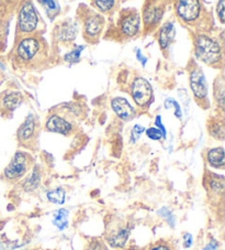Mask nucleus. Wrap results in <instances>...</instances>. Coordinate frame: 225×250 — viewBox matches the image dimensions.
I'll return each mask as SVG.
<instances>
[{
  "label": "nucleus",
  "instance_id": "nucleus-1",
  "mask_svg": "<svg viewBox=\"0 0 225 250\" xmlns=\"http://www.w3.org/2000/svg\"><path fill=\"white\" fill-rule=\"evenodd\" d=\"M49 59V50L44 39L29 36L19 42L16 50L17 63L23 67H41Z\"/></svg>",
  "mask_w": 225,
  "mask_h": 250
},
{
  "label": "nucleus",
  "instance_id": "nucleus-2",
  "mask_svg": "<svg viewBox=\"0 0 225 250\" xmlns=\"http://www.w3.org/2000/svg\"><path fill=\"white\" fill-rule=\"evenodd\" d=\"M194 53L199 60L212 66H218L223 62L222 49L218 41L206 34L197 36L194 40Z\"/></svg>",
  "mask_w": 225,
  "mask_h": 250
},
{
  "label": "nucleus",
  "instance_id": "nucleus-3",
  "mask_svg": "<svg viewBox=\"0 0 225 250\" xmlns=\"http://www.w3.org/2000/svg\"><path fill=\"white\" fill-rule=\"evenodd\" d=\"M45 127L49 131L62 133L65 136H69L75 130V124H74L72 115L66 110L52 114L46 120Z\"/></svg>",
  "mask_w": 225,
  "mask_h": 250
},
{
  "label": "nucleus",
  "instance_id": "nucleus-4",
  "mask_svg": "<svg viewBox=\"0 0 225 250\" xmlns=\"http://www.w3.org/2000/svg\"><path fill=\"white\" fill-rule=\"evenodd\" d=\"M31 163L32 159L28 153L18 151L15 154V157L12 158L9 166L5 169L3 174H5L6 179L10 181L18 180L29 171L30 167H31Z\"/></svg>",
  "mask_w": 225,
  "mask_h": 250
},
{
  "label": "nucleus",
  "instance_id": "nucleus-5",
  "mask_svg": "<svg viewBox=\"0 0 225 250\" xmlns=\"http://www.w3.org/2000/svg\"><path fill=\"white\" fill-rule=\"evenodd\" d=\"M38 23V19L33 3L24 2L19 12L18 31L29 37L30 34L36 31Z\"/></svg>",
  "mask_w": 225,
  "mask_h": 250
},
{
  "label": "nucleus",
  "instance_id": "nucleus-6",
  "mask_svg": "<svg viewBox=\"0 0 225 250\" xmlns=\"http://www.w3.org/2000/svg\"><path fill=\"white\" fill-rule=\"evenodd\" d=\"M38 126L34 115L30 114L25 118L24 123L21 125L18 130V140L20 144L27 146V148H33L38 141Z\"/></svg>",
  "mask_w": 225,
  "mask_h": 250
},
{
  "label": "nucleus",
  "instance_id": "nucleus-7",
  "mask_svg": "<svg viewBox=\"0 0 225 250\" xmlns=\"http://www.w3.org/2000/svg\"><path fill=\"white\" fill-rule=\"evenodd\" d=\"M177 16L184 23H194L202 14V6L197 0H185L177 2Z\"/></svg>",
  "mask_w": 225,
  "mask_h": 250
},
{
  "label": "nucleus",
  "instance_id": "nucleus-8",
  "mask_svg": "<svg viewBox=\"0 0 225 250\" xmlns=\"http://www.w3.org/2000/svg\"><path fill=\"white\" fill-rule=\"evenodd\" d=\"M190 86H191L192 93L199 102L198 104H206V107H209V101H207V86L205 74L200 68H194L190 73Z\"/></svg>",
  "mask_w": 225,
  "mask_h": 250
},
{
  "label": "nucleus",
  "instance_id": "nucleus-9",
  "mask_svg": "<svg viewBox=\"0 0 225 250\" xmlns=\"http://www.w3.org/2000/svg\"><path fill=\"white\" fill-rule=\"evenodd\" d=\"M165 6L162 2L150 1L145 3L144 9H143V20H144L145 31L147 30H153L156 28L162 21Z\"/></svg>",
  "mask_w": 225,
  "mask_h": 250
},
{
  "label": "nucleus",
  "instance_id": "nucleus-10",
  "mask_svg": "<svg viewBox=\"0 0 225 250\" xmlns=\"http://www.w3.org/2000/svg\"><path fill=\"white\" fill-rule=\"evenodd\" d=\"M153 96L152 86L143 77H137L132 84V97L138 107L149 105Z\"/></svg>",
  "mask_w": 225,
  "mask_h": 250
},
{
  "label": "nucleus",
  "instance_id": "nucleus-11",
  "mask_svg": "<svg viewBox=\"0 0 225 250\" xmlns=\"http://www.w3.org/2000/svg\"><path fill=\"white\" fill-rule=\"evenodd\" d=\"M105 27V18L101 15L94 14L86 20L84 38L89 43L97 42Z\"/></svg>",
  "mask_w": 225,
  "mask_h": 250
},
{
  "label": "nucleus",
  "instance_id": "nucleus-12",
  "mask_svg": "<svg viewBox=\"0 0 225 250\" xmlns=\"http://www.w3.org/2000/svg\"><path fill=\"white\" fill-rule=\"evenodd\" d=\"M22 94L15 90H6L0 93V114L12 113L22 103Z\"/></svg>",
  "mask_w": 225,
  "mask_h": 250
},
{
  "label": "nucleus",
  "instance_id": "nucleus-13",
  "mask_svg": "<svg viewBox=\"0 0 225 250\" xmlns=\"http://www.w3.org/2000/svg\"><path fill=\"white\" fill-rule=\"evenodd\" d=\"M121 31L129 38L134 37L137 34L138 30H140L141 24V18L137 12L133 11L131 14H128L122 17L121 19Z\"/></svg>",
  "mask_w": 225,
  "mask_h": 250
},
{
  "label": "nucleus",
  "instance_id": "nucleus-14",
  "mask_svg": "<svg viewBox=\"0 0 225 250\" xmlns=\"http://www.w3.org/2000/svg\"><path fill=\"white\" fill-rule=\"evenodd\" d=\"M112 108L115 111V114L123 120H131L135 115L133 107L130 105L127 99L122 97L114 98L112 101Z\"/></svg>",
  "mask_w": 225,
  "mask_h": 250
},
{
  "label": "nucleus",
  "instance_id": "nucleus-15",
  "mask_svg": "<svg viewBox=\"0 0 225 250\" xmlns=\"http://www.w3.org/2000/svg\"><path fill=\"white\" fill-rule=\"evenodd\" d=\"M175 38V25L172 22H166L163 25L161 31H159L158 41L161 44L162 50H166Z\"/></svg>",
  "mask_w": 225,
  "mask_h": 250
},
{
  "label": "nucleus",
  "instance_id": "nucleus-16",
  "mask_svg": "<svg viewBox=\"0 0 225 250\" xmlns=\"http://www.w3.org/2000/svg\"><path fill=\"white\" fill-rule=\"evenodd\" d=\"M207 161L210 166L216 167V169H223L224 167V149L223 148H214L207 152Z\"/></svg>",
  "mask_w": 225,
  "mask_h": 250
},
{
  "label": "nucleus",
  "instance_id": "nucleus-17",
  "mask_svg": "<svg viewBox=\"0 0 225 250\" xmlns=\"http://www.w3.org/2000/svg\"><path fill=\"white\" fill-rule=\"evenodd\" d=\"M130 236V230L128 228H120L109 237V243L112 247H123L127 243Z\"/></svg>",
  "mask_w": 225,
  "mask_h": 250
},
{
  "label": "nucleus",
  "instance_id": "nucleus-18",
  "mask_svg": "<svg viewBox=\"0 0 225 250\" xmlns=\"http://www.w3.org/2000/svg\"><path fill=\"white\" fill-rule=\"evenodd\" d=\"M40 182H41V174H40V172H38V167H36L33 171L32 175L30 176L27 181H25L23 188L25 191H33V189H36L38 187Z\"/></svg>",
  "mask_w": 225,
  "mask_h": 250
},
{
  "label": "nucleus",
  "instance_id": "nucleus-19",
  "mask_svg": "<svg viewBox=\"0 0 225 250\" xmlns=\"http://www.w3.org/2000/svg\"><path fill=\"white\" fill-rule=\"evenodd\" d=\"M67 216L68 212L66 209H59L58 212H56L53 223L54 225L58 228V229L63 230L65 227L67 226Z\"/></svg>",
  "mask_w": 225,
  "mask_h": 250
},
{
  "label": "nucleus",
  "instance_id": "nucleus-20",
  "mask_svg": "<svg viewBox=\"0 0 225 250\" xmlns=\"http://www.w3.org/2000/svg\"><path fill=\"white\" fill-rule=\"evenodd\" d=\"M47 198L49 201L53 202L56 204H63L65 201V191L63 188H56L47 193Z\"/></svg>",
  "mask_w": 225,
  "mask_h": 250
},
{
  "label": "nucleus",
  "instance_id": "nucleus-21",
  "mask_svg": "<svg viewBox=\"0 0 225 250\" xmlns=\"http://www.w3.org/2000/svg\"><path fill=\"white\" fill-rule=\"evenodd\" d=\"M210 132L211 135L219 138L220 140H223L224 138V124L222 120H216L213 124L210 126Z\"/></svg>",
  "mask_w": 225,
  "mask_h": 250
},
{
  "label": "nucleus",
  "instance_id": "nucleus-22",
  "mask_svg": "<svg viewBox=\"0 0 225 250\" xmlns=\"http://www.w3.org/2000/svg\"><path fill=\"white\" fill-rule=\"evenodd\" d=\"M210 188L215 193H222L224 189V179L223 176L213 175L210 179Z\"/></svg>",
  "mask_w": 225,
  "mask_h": 250
},
{
  "label": "nucleus",
  "instance_id": "nucleus-23",
  "mask_svg": "<svg viewBox=\"0 0 225 250\" xmlns=\"http://www.w3.org/2000/svg\"><path fill=\"white\" fill-rule=\"evenodd\" d=\"M94 5H96V7L98 8V9H100L101 11L106 12V11H109L111 10L112 8L114 7L115 5V1H113V0H108V1H94Z\"/></svg>",
  "mask_w": 225,
  "mask_h": 250
},
{
  "label": "nucleus",
  "instance_id": "nucleus-24",
  "mask_svg": "<svg viewBox=\"0 0 225 250\" xmlns=\"http://www.w3.org/2000/svg\"><path fill=\"white\" fill-rule=\"evenodd\" d=\"M146 136L152 140H161L163 138V133L156 127H152V128L147 129Z\"/></svg>",
  "mask_w": 225,
  "mask_h": 250
},
{
  "label": "nucleus",
  "instance_id": "nucleus-25",
  "mask_svg": "<svg viewBox=\"0 0 225 250\" xmlns=\"http://www.w3.org/2000/svg\"><path fill=\"white\" fill-rule=\"evenodd\" d=\"M77 32H75V29L72 27H68V28H65L63 31L60 32L59 38L62 39V40H73Z\"/></svg>",
  "mask_w": 225,
  "mask_h": 250
},
{
  "label": "nucleus",
  "instance_id": "nucleus-26",
  "mask_svg": "<svg viewBox=\"0 0 225 250\" xmlns=\"http://www.w3.org/2000/svg\"><path fill=\"white\" fill-rule=\"evenodd\" d=\"M165 106H166L167 109L174 106L175 109H176L175 115H176L178 118H181V109H180V106H179V104H178V103H177L176 101H174V99H172V98H168L167 101H166V103H165Z\"/></svg>",
  "mask_w": 225,
  "mask_h": 250
},
{
  "label": "nucleus",
  "instance_id": "nucleus-27",
  "mask_svg": "<svg viewBox=\"0 0 225 250\" xmlns=\"http://www.w3.org/2000/svg\"><path fill=\"white\" fill-rule=\"evenodd\" d=\"M81 49H83V46H80V47H78V49L74 50L73 52H71L69 54H66V55H65V60H66V61H68V62L78 61L79 57H80Z\"/></svg>",
  "mask_w": 225,
  "mask_h": 250
},
{
  "label": "nucleus",
  "instance_id": "nucleus-28",
  "mask_svg": "<svg viewBox=\"0 0 225 250\" xmlns=\"http://www.w3.org/2000/svg\"><path fill=\"white\" fill-rule=\"evenodd\" d=\"M40 3H41V5H45L44 8L46 9L49 16H50L52 11H57L58 8H59L58 5H57V2H55V1H40Z\"/></svg>",
  "mask_w": 225,
  "mask_h": 250
},
{
  "label": "nucleus",
  "instance_id": "nucleus-29",
  "mask_svg": "<svg viewBox=\"0 0 225 250\" xmlns=\"http://www.w3.org/2000/svg\"><path fill=\"white\" fill-rule=\"evenodd\" d=\"M142 132H144V128L140 126V125H135V126H134V128H133V130H132V133H131L132 141L134 142L135 140H137L138 138H140V136L142 135Z\"/></svg>",
  "mask_w": 225,
  "mask_h": 250
},
{
  "label": "nucleus",
  "instance_id": "nucleus-30",
  "mask_svg": "<svg viewBox=\"0 0 225 250\" xmlns=\"http://www.w3.org/2000/svg\"><path fill=\"white\" fill-rule=\"evenodd\" d=\"M216 14H218L221 23H224L225 21V12H224V1H219L216 6Z\"/></svg>",
  "mask_w": 225,
  "mask_h": 250
},
{
  "label": "nucleus",
  "instance_id": "nucleus-31",
  "mask_svg": "<svg viewBox=\"0 0 225 250\" xmlns=\"http://www.w3.org/2000/svg\"><path fill=\"white\" fill-rule=\"evenodd\" d=\"M159 214L163 215V216H165L168 219V221H169L171 225H174V219H172V215L170 214V212L167 208H163V209L159 210Z\"/></svg>",
  "mask_w": 225,
  "mask_h": 250
},
{
  "label": "nucleus",
  "instance_id": "nucleus-32",
  "mask_svg": "<svg viewBox=\"0 0 225 250\" xmlns=\"http://www.w3.org/2000/svg\"><path fill=\"white\" fill-rule=\"evenodd\" d=\"M87 250H106V248L101 243H99V241H94V243L90 244Z\"/></svg>",
  "mask_w": 225,
  "mask_h": 250
},
{
  "label": "nucleus",
  "instance_id": "nucleus-33",
  "mask_svg": "<svg viewBox=\"0 0 225 250\" xmlns=\"http://www.w3.org/2000/svg\"><path fill=\"white\" fill-rule=\"evenodd\" d=\"M155 126L161 128V132L163 133L164 138H166V129H165V127H164L163 125H162V122H161V116H157V117H156V122H155Z\"/></svg>",
  "mask_w": 225,
  "mask_h": 250
},
{
  "label": "nucleus",
  "instance_id": "nucleus-34",
  "mask_svg": "<svg viewBox=\"0 0 225 250\" xmlns=\"http://www.w3.org/2000/svg\"><path fill=\"white\" fill-rule=\"evenodd\" d=\"M149 250H170V249L165 244H156V245H153Z\"/></svg>",
  "mask_w": 225,
  "mask_h": 250
},
{
  "label": "nucleus",
  "instance_id": "nucleus-35",
  "mask_svg": "<svg viewBox=\"0 0 225 250\" xmlns=\"http://www.w3.org/2000/svg\"><path fill=\"white\" fill-rule=\"evenodd\" d=\"M184 238H185V247L189 248L190 246L192 245V236L190 234H186L184 236Z\"/></svg>",
  "mask_w": 225,
  "mask_h": 250
},
{
  "label": "nucleus",
  "instance_id": "nucleus-36",
  "mask_svg": "<svg viewBox=\"0 0 225 250\" xmlns=\"http://www.w3.org/2000/svg\"><path fill=\"white\" fill-rule=\"evenodd\" d=\"M136 57H137V60H138V61H141L143 65H145V63H146L147 60H146V58H144V57H143V55H142V53H141V50H138V49H137V51H136Z\"/></svg>",
  "mask_w": 225,
  "mask_h": 250
},
{
  "label": "nucleus",
  "instance_id": "nucleus-37",
  "mask_svg": "<svg viewBox=\"0 0 225 250\" xmlns=\"http://www.w3.org/2000/svg\"><path fill=\"white\" fill-rule=\"evenodd\" d=\"M216 248H218V243H215L214 240H212L211 243L206 246V247L203 249V250H215Z\"/></svg>",
  "mask_w": 225,
  "mask_h": 250
},
{
  "label": "nucleus",
  "instance_id": "nucleus-38",
  "mask_svg": "<svg viewBox=\"0 0 225 250\" xmlns=\"http://www.w3.org/2000/svg\"><path fill=\"white\" fill-rule=\"evenodd\" d=\"M129 250H140L138 248H131V249H129Z\"/></svg>",
  "mask_w": 225,
  "mask_h": 250
}]
</instances>
